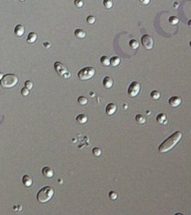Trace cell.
Masks as SVG:
<instances>
[{"label": "cell", "mask_w": 191, "mask_h": 215, "mask_svg": "<svg viewBox=\"0 0 191 215\" xmlns=\"http://www.w3.org/2000/svg\"><path fill=\"white\" fill-rule=\"evenodd\" d=\"M182 137V134L181 132L177 131L174 134H172L171 136L167 138L164 142H163L162 144L159 146V152H162V153H164V152H167L173 148L175 145L179 142V140Z\"/></svg>", "instance_id": "6da1fadb"}, {"label": "cell", "mask_w": 191, "mask_h": 215, "mask_svg": "<svg viewBox=\"0 0 191 215\" xmlns=\"http://www.w3.org/2000/svg\"><path fill=\"white\" fill-rule=\"evenodd\" d=\"M55 194V190L54 188L51 186H44L43 188H41L40 192L37 195V199L41 203H47L48 201L51 200V198L53 197Z\"/></svg>", "instance_id": "7a4b0ae2"}, {"label": "cell", "mask_w": 191, "mask_h": 215, "mask_svg": "<svg viewBox=\"0 0 191 215\" xmlns=\"http://www.w3.org/2000/svg\"><path fill=\"white\" fill-rule=\"evenodd\" d=\"M18 76L13 75V74H7V75H4V77L2 78L0 81V84L3 88H13L18 84Z\"/></svg>", "instance_id": "3957f363"}, {"label": "cell", "mask_w": 191, "mask_h": 215, "mask_svg": "<svg viewBox=\"0 0 191 215\" xmlns=\"http://www.w3.org/2000/svg\"><path fill=\"white\" fill-rule=\"evenodd\" d=\"M95 69L93 67H90V66H88V67H85L81 70H80V72L78 73V77L80 78V80H89L92 78L95 75Z\"/></svg>", "instance_id": "277c9868"}, {"label": "cell", "mask_w": 191, "mask_h": 215, "mask_svg": "<svg viewBox=\"0 0 191 215\" xmlns=\"http://www.w3.org/2000/svg\"><path fill=\"white\" fill-rule=\"evenodd\" d=\"M54 66L56 71L57 72V74H58L60 76H63L64 78H68L69 76L71 75V74L69 73L68 68L66 67V66H64L61 62H56Z\"/></svg>", "instance_id": "5b68a950"}, {"label": "cell", "mask_w": 191, "mask_h": 215, "mask_svg": "<svg viewBox=\"0 0 191 215\" xmlns=\"http://www.w3.org/2000/svg\"><path fill=\"white\" fill-rule=\"evenodd\" d=\"M141 43H142V45L145 47V48H146V49H152V48H154L155 41H154V39L152 38L150 35H147V34H146V35L142 36Z\"/></svg>", "instance_id": "8992f818"}, {"label": "cell", "mask_w": 191, "mask_h": 215, "mask_svg": "<svg viewBox=\"0 0 191 215\" xmlns=\"http://www.w3.org/2000/svg\"><path fill=\"white\" fill-rule=\"evenodd\" d=\"M140 92V84L138 82H133L130 84L128 89V93L130 97H136Z\"/></svg>", "instance_id": "52a82bcc"}, {"label": "cell", "mask_w": 191, "mask_h": 215, "mask_svg": "<svg viewBox=\"0 0 191 215\" xmlns=\"http://www.w3.org/2000/svg\"><path fill=\"white\" fill-rule=\"evenodd\" d=\"M181 98H179V96H172V98H170L169 100V104L173 108H176L178 106L180 105L181 103Z\"/></svg>", "instance_id": "ba28073f"}, {"label": "cell", "mask_w": 191, "mask_h": 215, "mask_svg": "<svg viewBox=\"0 0 191 215\" xmlns=\"http://www.w3.org/2000/svg\"><path fill=\"white\" fill-rule=\"evenodd\" d=\"M24 32H25V28H24L23 25H22V24L16 25L15 28H14V33L16 36H18V37L22 36L24 34Z\"/></svg>", "instance_id": "9c48e42d"}, {"label": "cell", "mask_w": 191, "mask_h": 215, "mask_svg": "<svg viewBox=\"0 0 191 215\" xmlns=\"http://www.w3.org/2000/svg\"><path fill=\"white\" fill-rule=\"evenodd\" d=\"M117 107L114 103H109L106 106V113L108 115H112L116 112Z\"/></svg>", "instance_id": "30bf717a"}, {"label": "cell", "mask_w": 191, "mask_h": 215, "mask_svg": "<svg viewBox=\"0 0 191 215\" xmlns=\"http://www.w3.org/2000/svg\"><path fill=\"white\" fill-rule=\"evenodd\" d=\"M103 84H104V86H105V88L109 89V88H111L112 86V84H114V82H112V79L111 77H109V76H106V77L104 78Z\"/></svg>", "instance_id": "8fae6325"}, {"label": "cell", "mask_w": 191, "mask_h": 215, "mask_svg": "<svg viewBox=\"0 0 191 215\" xmlns=\"http://www.w3.org/2000/svg\"><path fill=\"white\" fill-rule=\"evenodd\" d=\"M42 173H43V175H44L45 177H52L53 176H54V171H53L52 168H49V167L43 168Z\"/></svg>", "instance_id": "7c38bea8"}, {"label": "cell", "mask_w": 191, "mask_h": 215, "mask_svg": "<svg viewBox=\"0 0 191 215\" xmlns=\"http://www.w3.org/2000/svg\"><path fill=\"white\" fill-rule=\"evenodd\" d=\"M22 184H23L26 187L31 186V185H32V179H31V177H30L29 175L23 176V177H22Z\"/></svg>", "instance_id": "4fadbf2b"}, {"label": "cell", "mask_w": 191, "mask_h": 215, "mask_svg": "<svg viewBox=\"0 0 191 215\" xmlns=\"http://www.w3.org/2000/svg\"><path fill=\"white\" fill-rule=\"evenodd\" d=\"M76 120H77V122L80 124H86L87 122H88V117L84 114H80L79 116H77Z\"/></svg>", "instance_id": "5bb4252c"}, {"label": "cell", "mask_w": 191, "mask_h": 215, "mask_svg": "<svg viewBox=\"0 0 191 215\" xmlns=\"http://www.w3.org/2000/svg\"><path fill=\"white\" fill-rule=\"evenodd\" d=\"M166 119H167L166 115L163 114V113H160V114L157 115V117H156V120H157V122L160 124L165 123V122H166Z\"/></svg>", "instance_id": "9a60e30c"}, {"label": "cell", "mask_w": 191, "mask_h": 215, "mask_svg": "<svg viewBox=\"0 0 191 215\" xmlns=\"http://www.w3.org/2000/svg\"><path fill=\"white\" fill-rule=\"evenodd\" d=\"M74 34H75V36L77 37V38H79V39H83V38L86 37V32H85L83 30H80V29L75 30Z\"/></svg>", "instance_id": "2e32d148"}, {"label": "cell", "mask_w": 191, "mask_h": 215, "mask_svg": "<svg viewBox=\"0 0 191 215\" xmlns=\"http://www.w3.org/2000/svg\"><path fill=\"white\" fill-rule=\"evenodd\" d=\"M37 38H38V36H37V34L35 33V32H31V33H29V35H28L27 41H28L29 43H33L37 40Z\"/></svg>", "instance_id": "e0dca14e"}, {"label": "cell", "mask_w": 191, "mask_h": 215, "mask_svg": "<svg viewBox=\"0 0 191 215\" xmlns=\"http://www.w3.org/2000/svg\"><path fill=\"white\" fill-rule=\"evenodd\" d=\"M120 62H121V59H120L119 57H112L111 59H110V65L112 66H119Z\"/></svg>", "instance_id": "ac0fdd59"}, {"label": "cell", "mask_w": 191, "mask_h": 215, "mask_svg": "<svg viewBox=\"0 0 191 215\" xmlns=\"http://www.w3.org/2000/svg\"><path fill=\"white\" fill-rule=\"evenodd\" d=\"M100 62H101V64H102L103 66H110V59L108 58L107 57H105V56H103L102 57H101Z\"/></svg>", "instance_id": "d6986e66"}, {"label": "cell", "mask_w": 191, "mask_h": 215, "mask_svg": "<svg viewBox=\"0 0 191 215\" xmlns=\"http://www.w3.org/2000/svg\"><path fill=\"white\" fill-rule=\"evenodd\" d=\"M130 46L133 49H137V48H139V43L137 40H131L130 41Z\"/></svg>", "instance_id": "ffe728a7"}, {"label": "cell", "mask_w": 191, "mask_h": 215, "mask_svg": "<svg viewBox=\"0 0 191 215\" xmlns=\"http://www.w3.org/2000/svg\"><path fill=\"white\" fill-rule=\"evenodd\" d=\"M136 121L139 124H144L146 122V117L142 115H137L136 116Z\"/></svg>", "instance_id": "44dd1931"}, {"label": "cell", "mask_w": 191, "mask_h": 215, "mask_svg": "<svg viewBox=\"0 0 191 215\" xmlns=\"http://www.w3.org/2000/svg\"><path fill=\"white\" fill-rule=\"evenodd\" d=\"M161 97V93L158 91H153L151 92V98L153 100H158Z\"/></svg>", "instance_id": "7402d4cb"}, {"label": "cell", "mask_w": 191, "mask_h": 215, "mask_svg": "<svg viewBox=\"0 0 191 215\" xmlns=\"http://www.w3.org/2000/svg\"><path fill=\"white\" fill-rule=\"evenodd\" d=\"M78 102H79L80 105H86L88 103V99L84 96H80L78 98Z\"/></svg>", "instance_id": "603a6c76"}, {"label": "cell", "mask_w": 191, "mask_h": 215, "mask_svg": "<svg viewBox=\"0 0 191 215\" xmlns=\"http://www.w3.org/2000/svg\"><path fill=\"white\" fill-rule=\"evenodd\" d=\"M104 6H105L106 8H112V0H104Z\"/></svg>", "instance_id": "cb8c5ba5"}, {"label": "cell", "mask_w": 191, "mask_h": 215, "mask_svg": "<svg viewBox=\"0 0 191 215\" xmlns=\"http://www.w3.org/2000/svg\"><path fill=\"white\" fill-rule=\"evenodd\" d=\"M87 22H88L89 24H93L94 22H96V17L93 15H89L87 17Z\"/></svg>", "instance_id": "d4e9b609"}, {"label": "cell", "mask_w": 191, "mask_h": 215, "mask_svg": "<svg viewBox=\"0 0 191 215\" xmlns=\"http://www.w3.org/2000/svg\"><path fill=\"white\" fill-rule=\"evenodd\" d=\"M101 153H102V151H101V150L99 149V148H97V147H95L93 149V154L95 156H100L101 155Z\"/></svg>", "instance_id": "484cf974"}, {"label": "cell", "mask_w": 191, "mask_h": 215, "mask_svg": "<svg viewBox=\"0 0 191 215\" xmlns=\"http://www.w3.org/2000/svg\"><path fill=\"white\" fill-rule=\"evenodd\" d=\"M169 22L171 24H177L179 22V19L177 17H175V16H172V17H170Z\"/></svg>", "instance_id": "4316f807"}, {"label": "cell", "mask_w": 191, "mask_h": 215, "mask_svg": "<svg viewBox=\"0 0 191 215\" xmlns=\"http://www.w3.org/2000/svg\"><path fill=\"white\" fill-rule=\"evenodd\" d=\"M25 87L27 88V89H29V90H31L32 88H33V83L31 82V81H26L25 82Z\"/></svg>", "instance_id": "83f0119b"}, {"label": "cell", "mask_w": 191, "mask_h": 215, "mask_svg": "<svg viewBox=\"0 0 191 215\" xmlns=\"http://www.w3.org/2000/svg\"><path fill=\"white\" fill-rule=\"evenodd\" d=\"M74 4L77 7H82L84 4V2H83V0H75Z\"/></svg>", "instance_id": "f1b7e54d"}, {"label": "cell", "mask_w": 191, "mask_h": 215, "mask_svg": "<svg viewBox=\"0 0 191 215\" xmlns=\"http://www.w3.org/2000/svg\"><path fill=\"white\" fill-rule=\"evenodd\" d=\"M109 197H110V199H112V200H115V199H117L118 195H117V194L115 193V192L111 191L109 193Z\"/></svg>", "instance_id": "f546056e"}, {"label": "cell", "mask_w": 191, "mask_h": 215, "mask_svg": "<svg viewBox=\"0 0 191 215\" xmlns=\"http://www.w3.org/2000/svg\"><path fill=\"white\" fill-rule=\"evenodd\" d=\"M29 91H30L29 89H27L26 87H24V88H22V91H21V93H22V96H28L29 93H30Z\"/></svg>", "instance_id": "4dcf8cb0"}, {"label": "cell", "mask_w": 191, "mask_h": 215, "mask_svg": "<svg viewBox=\"0 0 191 215\" xmlns=\"http://www.w3.org/2000/svg\"><path fill=\"white\" fill-rule=\"evenodd\" d=\"M139 2L141 4H144V6H146V4H148L150 3V0H139Z\"/></svg>", "instance_id": "1f68e13d"}, {"label": "cell", "mask_w": 191, "mask_h": 215, "mask_svg": "<svg viewBox=\"0 0 191 215\" xmlns=\"http://www.w3.org/2000/svg\"><path fill=\"white\" fill-rule=\"evenodd\" d=\"M44 46H45V47H47H47H49V46H51V44H50L49 42H45V43H44Z\"/></svg>", "instance_id": "d6a6232c"}, {"label": "cell", "mask_w": 191, "mask_h": 215, "mask_svg": "<svg viewBox=\"0 0 191 215\" xmlns=\"http://www.w3.org/2000/svg\"><path fill=\"white\" fill-rule=\"evenodd\" d=\"M4 77V75H3V73H1V72H0V81H1V79L2 78Z\"/></svg>", "instance_id": "836d02e7"}, {"label": "cell", "mask_w": 191, "mask_h": 215, "mask_svg": "<svg viewBox=\"0 0 191 215\" xmlns=\"http://www.w3.org/2000/svg\"><path fill=\"white\" fill-rule=\"evenodd\" d=\"M188 25H189V26L191 27V20L189 21V22H188Z\"/></svg>", "instance_id": "e575fe53"}, {"label": "cell", "mask_w": 191, "mask_h": 215, "mask_svg": "<svg viewBox=\"0 0 191 215\" xmlns=\"http://www.w3.org/2000/svg\"><path fill=\"white\" fill-rule=\"evenodd\" d=\"M189 46H190V48H191V41H190V42H189Z\"/></svg>", "instance_id": "d590c367"}, {"label": "cell", "mask_w": 191, "mask_h": 215, "mask_svg": "<svg viewBox=\"0 0 191 215\" xmlns=\"http://www.w3.org/2000/svg\"><path fill=\"white\" fill-rule=\"evenodd\" d=\"M20 1H22V2H23V1H25V0H20Z\"/></svg>", "instance_id": "8d00e7d4"}]
</instances>
